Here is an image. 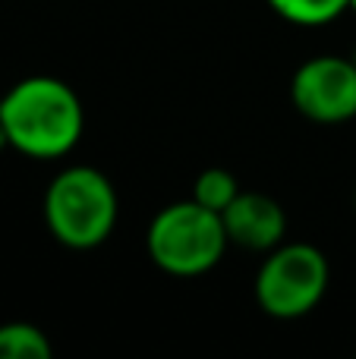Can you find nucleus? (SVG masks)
I'll use <instances>...</instances> for the list:
<instances>
[{
    "mask_svg": "<svg viewBox=\"0 0 356 359\" xmlns=\"http://www.w3.org/2000/svg\"><path fill=\"white\" fill-rule=\"evenodd\" d=\"M0 126L13 151L25 158H63L85 130L82 98L57 76H25L0 95Z\"/></svg>",
    "mask_w": 356,
    "mask_h": 359,
    "instance_id": "obj_1",
    "label": "nucleus"
},
{
    "mask_svg": "<svg viewBox=\"0 0 356 359\" xmlns=\"http://www.w3.org/2000/svg\"><path fill=\"white\" fill-rule=\"evenodd\" d=\"M44 224L67 249L101 246L117 224V189L98 168L73 164L44 192Z\"/></svg>",
    "mask_w": 356,
    "mask_h": 359,
    "instance_id": "obj_2",
    "label": "nucleus"
},
{
    "mask_svg": "<svg viewBox=\"0 0 356 359\" xmlns=\"http://www.w3.org/2000/svg\"><path fill=\"white\" fill-rule=\"evenodd\" d=\"M227 230L221 211L199 205L193 196L170 202L151 217L145 249L161 271L174 278H199L212 271L227 249Z\"/></svg>",
    "mask_w": 356,
    "mask_h": 359,
    "instance_id": "obj_3",
    "label": "nucleus"
},
{
    "mask_svg": "<svg viewBox=\"0 0 356 359\" xmlns=\"http://www.w3.org/2000/svg\"><path fill=\"white\" fill-rule=\"evenodd\" d=\"M331 268L313 243H281L268 249L256 274V303L265 316L294 322L325 299Z\"/></svg>",
    "mask_w": 356,
    "mask_h": 359,
    "instance_id": "obj_4",
    "label": "nucleus"
},
{
    "mask_svg": "<svg viewBox=\"0 0 356 359\" xmlns=\"http://www.w3.org/2000/svg\"><path fill=\"white\" fill-rule=\"evenodd\" d=\"M290 101L313 123H347L356 117L353 57L319 54L300 63L290 79Z\"/></svg>",
    "mask_w": 356,
    "mask_h": 359,
    "instance_id": "obj_5",
    "label": "nucleus"
},
{
    "mask_svg": "<svg viewBox=\"0 0 356 359\" xmlns=\"http://www.w3.org/2000/svg\"><path fill=\"white\" fill-rule=\"evenodd\" d=\"M227 240L237 243L252 252H268V249L281 246L284 233H287V215H284L281 202L265 192H243L221 211Z\"/></svg>",
    "mask_w": 356,
    "mask_h": 359,
    "instance_id": "obj_6",
    "label": "nucleus"
},
{
    "mask_svg": "<svg viewBox=\"0 0 356 359\" xmlns=\"http://www.w3.org/2000/svg\"><path fill=\"white\" fill-rule=\"evenodd\" d=\"M48 334L29 322H6L0 325V359H50Z\"/></svg>",
    "mask_w": 356,
    "mask_h": 359,
    "instance_id": "obj_7",
    "label": "nucleus"
},
{
    "mask_svg": "<svg viewBox=\"0 0 356 359\" xmlns=\"http://www.w3.org/2000/svg\"><path fill=\"white\" fill-rule=\"evenodd\" d=\"M268 6L296 25H325L350 10V0H268Z\"/></svg>",
    "mask_w": 356,
    "mask_h": 359,
    "instance_id": "obj_8",
    "label": "nucleus"
},
{
    "mask_svg": "<svg viewBox=\"0 0 356 359\" xmlns=\"http://www.w3.org/2000/svg\"><path fill=\"white\" fill-rule=\"evenodd\" d=\"M237 196H240L237 177H233L231 170H224V168L202 170V174L196 177V183H193V198L199 205H205V208H212V211H224Z\"/></svg>",
    "mask_w": 356,
    "mask_h": 359,
    "instance_id": "obj_9",
    "label": "nucleus"
},
{
    "mask_svg": "<svg viewBox=\"0 0 356 359\" xmlns=\"http://www.w3.org/2000/svg\"><path fill=\"white\" fill-rule=\"evenodd\" d=\"M350 10H353V13H356V0H350Z\"/></svg>",
    "mask_w": 356,
    "mask_h": 359,
    "instance_id": "obj_10",
    "label": "nucleus"
},
{
    "mask_svg": "<svg viewBox=\"0 0 356 359\" xmlns=\"http://www.w3.org/2000/svg\"><path fill=\"white\" fill-rule=\"evenodd\" d=\"M350 57H353V63H356V50H353V54H350Z\"/></svg>",
    "mask_w": 356,
    "mask_h": 359,
    "instance_id": "obj_11",
    "label": "nucleus"
},
{
    "mask_svg": "<svg viewBox=\"0 0 356 359\" xmlns=\"http://www.w3.org/2000/svg\"><path fill=\"white\" fill-rule=\"evenodd\" d=\"M353 205H356V192H353Z\"/></svg>",
    "mask_w": 356,
    "mask_h": 359,
    "instance_id": "obj_12",
    "label": "nucleus"
}]
</instances>
